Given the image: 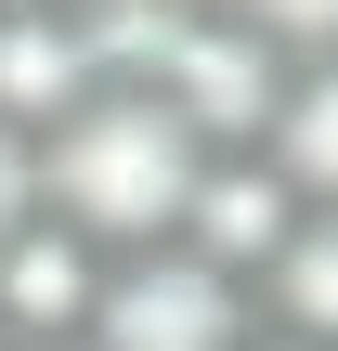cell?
I'll return each instance as SVG.
<instances>
[{"instance_id": "1", "label": "cell", "mask_w": 338, "mask_h": 351, "mask_svg": "<svg viewBox=\"0 0 338 351\" xmlns=\"http://www.w3.org/2000/svg\"><path fill=\"white\" fill-rule=\"evenodd\" d=\"M208 143L156 104V91H91L52 143H39V221H65L91 261H143L182 234Z\"/></svg>"}, {"instance_id": "2", "label": "cell", "mask_w": 338, "mask_h": 351, "mask_svg": "<svg viewBox=\"0 0 338 351\" xmlns=\"http://www.w3.org/2000/svg\"><path fill=\"white\" fill-rule=\"evenodd\" d=\"M248 339H261V300L221 261H195V247L104 261V300L78 326V351H248Z\"/></svg>"}, {"instance_id": "3", "label": "cell", "mask_w": 338, "mask_h": 351, "mask_svg": "<svg viewBox=\"0 0 338 351\" xmlns=\"http://www.w3.org/2000/svg\"><path fill=\"white\" fill-rule=\"evenodd\" d=\"M208 156H261V130H274V104H287V52L274 39H248L234 13H182V39H169V65L143 78Z\"/></svg>"}, {"instance_id": "4", "label": "cell", "mask_w": 338, "mask_h": 351, "mask_svg": "<svg viewBox=\"0 0 338 351\" xmlns=\"http://www.w3.org/2000/svg\"><path fill=\"white\" fill-rule=\"evenodd\" d=\"M287 234H300V195H287V169H274V156H208V169H195V208H182V234H169V247L221 261V274L261 300V274L287 261Z\"/></svg>"}, {"instance_id": "5", "label": "cell", "mask_w": 338, "mask_h": 351, "mask_svg": "<svg viewBox=\"0 0 338 351\" xmlns=\"http://www.w3.org/2000/svg\"><path fill=\"white\" fill-rule=\"evenodd\" d=\"M91 91H104V65H91L78 13H0V130L13 143H52Z\"/></svg>"}, {"instance_id": "6", "label": "cell", "mask_w": 338, "mask_h": 351, "mask_svg": "<svg viewBox=\"0 0 338 351\" xmlns=\"http://www.w3.org/2000/svg\"><path fill=\"white\" fill-rule=\"evenodd\" d=\"M91 300H104V261H91L65 221H26V234L0 247V339H26V351H78Z\"/></svg>"}, {"instance_id": "7", "label": "cell", "mask_w": 338, "mask_h": 351, "mask_svg": "<svg viewBox=\"0 0 338 351\" xmlns=\"http://www.w3.org/2000/svg\"><path fill=\"white\" fill-rule=\"evenodd\" d=\"M261 156L287 169L300 208H338V52H326V65H287V104H274Z\"/></svg>"}, {"instance_id": "8", "label": "cell", "mask_w": 338, "mask_h": 351, "mask_svg": "<svg viewBox=\"0 0 338 351\" xmlns=\"http://www.w3.org/2000/svg\"><path fill=\"white\" fill-rule=\"evenodd\" d=\"M261 326H274V339H313V351H338V208H300L287 261L261 274Z\"/></svg>"}, {"instance_id": "9", "label": "cell", "mask_w": 338, "mask_h": 351, "mask_svg": "<svg viewBox=\"0 0 338 351\" xmlns=\"http://www.w3.org/2000/svg\"><path fill=\"white\" fill-rule=\"evenodd\" d=\"M208 13H234V26L274 39L287 65H326V52H338V0H208Z\"/></svg>"}, {"instance_id": "10", "label": "cell", "mask_w": 338, "mask_h": 351, "mask_svg": "<svg viewBox=\"0 0 338 351\" xmlns=\"http://www.w3.org/2000/svg\"><path fill=\"white\" fill-rule=\"evenodd\" d=\"M26 221H39V143H13V130H0V247H13Z\"/></svg>"}, {"instance_id": "11", "label": "cell", "mask_w": 338, "mask_h": 351, "mask_svg": "<svg viewBox=\"0 0 338 351\" xmlns=\"http://www.w3.org/2000/svg\"><path fill=\"white\" fill-rule=\"evenodd\" d=\"M0 13H78V0H0Z\"/></svg>"}, {"instance_id": "12", "label": "cell", "mask_w": 338, "mask_h": 351, "mask_svg": "<svg viewBox=\"0 0 338 351\" xmlns=\"http://www.w3.org/2000/svg\"><path fill=\"white\" fill-rule=\"evenodd\" d=\"M248 351H313V339H274V326H261V339H248Z\"/></svg>"}, {"instance_id": "13", "label": "cell", "mask_w": 338, "mask_h": 351, "mask_svg": "<svg viewBox=\"0 0 338 351\" xmlns=\"http://www.w3.org/2000/svg\"><path fill=\"white\" fill-rule=\"evenodd\" d=\"M156 13H195V0H156Z\"/></svg>"}, {"instance_id": "14", "label": "cell", "mask_w": 338, "mask_h": 351, "mask_svg": "<svg viewBox=\"0 0 338 351\" xmlns=\"http://www.w3.org/2000/svg\"><path fill=\"white\" fill-rule=\"evenodd\" d=\"M0 351H26V339H0Z\"/></svg>"}]
</instances>
